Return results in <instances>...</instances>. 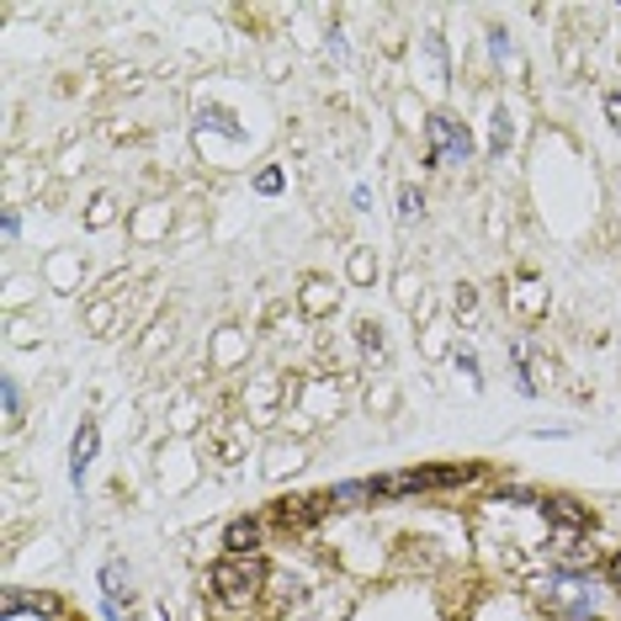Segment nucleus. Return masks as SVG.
Segmentation results:
<instances>
[{"mask_svg": "<svg viewBox=\"0 0 621 621\" xmlns=\"http://www.w3.org/2000/svg\"><path fill=\"white\" fill-rule=\"evenodd\" d=\"M266 584V563L255 558V552H229L218 569H212V589L229 600V606H240V600H255V589Z\"/></svg>", "mask_w": 621, "mask_h": 621, "instance_id": "1", "label": "nucleus"}, {"mask_svg": "<svg viewBox=\"0 0 621 621\" xmlns=\"http://www.w3.org/2000/svg\"><path fill=\"white\" fill-rule=\"evenodd\" d=\"M611 580L621 584V552H617V558H611Z\"/></svg>", "mask_w": 621, "mask_h": 621, "instance_id": "16", "label": "nucleus"}, {"mask_svg": "<svg viewBox=\"0 0 621 621\" xmlns=\"http://www.w3.org/2000/svg\"><path fill=\"white\" fill-rule=\"evenodd\" d=\"M504 144H510V118L499 112V118H495V149H499V155H504Z\"/></svg>", "mask_w": 621, "mask_h": 621, "instance_id": "13", "label": "nucleus"}, {"mask_svg": "<svg viewBox=\"0 0 621 621\" xmlns=\"http://www.w3.org/2000/svg\"><path fill=\"white\" fill-rule=\"evenodd\" d=\"M362 345H367V351H377V356H382V330H377V325H362Z\"/></svg>", "mask_w": 621, "mask_h": 621, "instance_id": "14", "label": "nucleus"}, {"mask_svg": "<svg viewBox=\"0 0 621 621\" xmlns=\"http://www.w3.org/2000/svg\"><path fill=\"white\" fill-rule=\"evenodd\" d=\"M0 399H5V419L22 414V388H16V377H0Z\"/></svg>", "mask_w": 621, "mask_h": 621, "instance_id": "9", "label": "nucleus"}, {"mask_svg": "<svg viewBox=\"0 0 621 621\" xmlns=\"http://www.w3.org/2000/svg\"><path fill=\"white\" fill-rule=\"evenodd\" d=\"M606 118H611V127H621V96H606Z\"/></svg>", "mask_w": 621, "mask_h": 621, "instance_id": "15", "label": "nucleus"}, {"mask_svg": "<svg viewBox=\"0 0 621 621\" xmlns=\"http://www.w3.org/2000/svg\"><path fill=\"white\" fill-rule=\"evenodd\" d=\"M22 611H38V617H53V611H59V600H53V595H27V589H5V595H0V617H5V621H16Z\"/></svg>", "mask_w": 621, "mask_h": 621, "instance_id": "5", "label": "nucleus"}, {"mask_svg": "<svg viewBox=\"0 0 621 621\" xmlns=\"http://www.w3.org/2000/svg\"><path fill=\"white\" fill-rule=\"evenodd\" d=\"M547 600H552L558 611H569V617H595V611L606 606V595H600L595 584L574 580V574H563V580L547 584Z\"/></svg>", "mask_w": 621, "mask_h": 621, "instance_id": "3", "label": "nucleus"}, {"mask_svg": "<svg viewBox=\"0 0 621 621\" xmlns=\"http://www.w3.org/2000/svg\"><path fill=\"white\" fill-rule=\"evenodd\" d=\"M330 499L334 504H356V499H377V495H373V484H340Z\"/></svg>", "mask_w": 621, "mask_h": 621, "instance_id": "10", "label": "nucleus"}, {"mask_svg": "<svg viewBox=\"0 0 621 621\" xmlns=\"http://www.w3.org/2000/svg\"><path fill=\"white\" fill-rule=\"evenodd\" d=\"M96 447H101V436H96V425L85 419L81 430H75V441H70V484H85V473H90V462H96Z\"/></svg>", "mask_w": 621, "mask_h": 621, "instance_id": "4", "label": "nucleus"}, {"mask_svg": "<svg viewBox=\"0 0 621 621\" xmlns=\"http://www.w3.org/2000/svg\"><path fill=\"white\" fill-rule=\"evenodd\" d=\"M260 541V526L255 521H229V532H223V547H234V552H249Z\"/></svg>", "mask_w": 621, "mask_h": 621, "instance_id": "7", "label": "nucleus"}, {"mask_svg": "<svg viewBox=\"0 0 621 621\" xmlns=\"http://www.w3.org/2000/svg\"><path fill=\"white\" fill-rule=\"evenodd\" d=\"M425 133H430V160H436V166H467V160H473V133L456 123V118L436 112V118L425 123Z\"/></svg>", "mask_w": 621, "mask_h": 621, "instance_id": "2", "label": "nucleus"}, {"mask_svg": "<svg viewBox=\"0 0 621 621\" xmlns=\"http://www.w3.org/2000/svg\"><path fill=\"white\" fill-rule=\"evenodd\" d=\"M203 127H218V133H229V138H245V127L234 123L229 112H218V107H212V112H203Z\"/></svg>", "mask_w": 621, "mask_h": 621, "instance_id": "8", "label": "nucleus"}, {"mask_svg": "<svg viewBox=\"0 0 621 621\" xmlns=\"http://www.w3.org/2000/svg\"><path fill=\"white\" fill-rule=\"evenodd\" d=\"M419 207H425V203H419V192H414V186H404V192H399V218L410 223V218L419 212Z\"/></svg>", "mask_w": 621, "mask_h": 621, "instance_id": "12", "label": "nucleus"}, {"mask_svg": "<svg viewBox=\"0 0 621 621\" xmlns=\"http://www.w3.org/2000/svg\"><path fill=\"white\" fill-rule=\"evenodd\" d=\"M541 510H547L558 526H569V532H589V515H584L574 499H541Z\"/></svg>", "mask_w": 621, "mask_h": 621, "instance_id": "6", "label": "nucleus"}, {"mask_svg": "<svg viewBox=\"0 0 621 621\" xmlns=\"http://www.w3.org/2000/svg\"><path fill=\"white\" fill-rule=\"evenodd\" d=\"M255 192L277 197V192H282V170H260V175H255Z\"/></svg>", "mask_w": 621, "mask_h": 621, "instance_id": "11", "label": "nucleus"}]
</instances>
